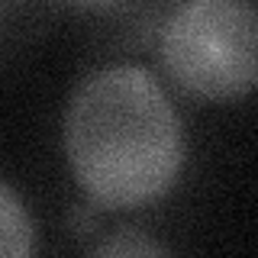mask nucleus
I'll list each match as a JSON object with an SVG mask.
<instances>
[{"mask_svg":"<svg viewBox=\"0 0 258 258\" xmlns=\"http://www.w3.org/2000/svg\"><path fill=\"white\" fill-rule=\"evenodd\" d=\"M64 155L97 207L152 204L181 174L184 126L145 68L110 64L78 84L64 110Z\"/></svg>","mask_w":258,"mask_h":258,"instance_id":"1","label":"nucleus"},{"mask_svg":"<svg viewBox=\"0 0 258 258\" xmlns=\"http://www.w3.org/2000/svg\"><path fill=\"white\" fill-rule=\"evenodd\" d=\"M100 255H165L168 248L158 245L155 239H145V232L139 229H119L113 239L97 245Z\"/></svg>","mask_w":258,"mask_h":258,"instance_id":"4","label":"nucleus"},{"mask_svg":"<svg viewBox=\"0 0 258 258\" xmlns=\"http://www.w3.org/2000/svg\"><path fill=\"white\" fill-rule=\"evenodd\" d=\"M36 248V229H32L29 210L23 200L0 181V258H20Z\"/></svg>","mask_w":258,"mask_h":258,"instance_id":"3","label":"nucleus"},{"mask_svg":"<svg viewBox=\"0 0 258 258\" xmlns=\"http://www.w3.org/2000/svg\"><path fill=\"white\" fill-rule=\"evenodd\" d=\"M161 64L200 100H239L258 78L252 0H184L161 32Z\"/></svg>","mask_w":258,"mask_h":258,"instance_id":"2","label":"nucleus"},{"mask_svg":"<svg viewBox=\"0 0 258 258\" xmlns=\"http://www.w3.org/2000/svg\"><path fill=\"white\" fill-rule=\"evenodd\" d=\"M75 4H84V7H103V4H113V0H75Z\"/></svg>","mask_w":258,"mask_h":258,"instance_id":"5","label":"nucleus"}]
</instances>
